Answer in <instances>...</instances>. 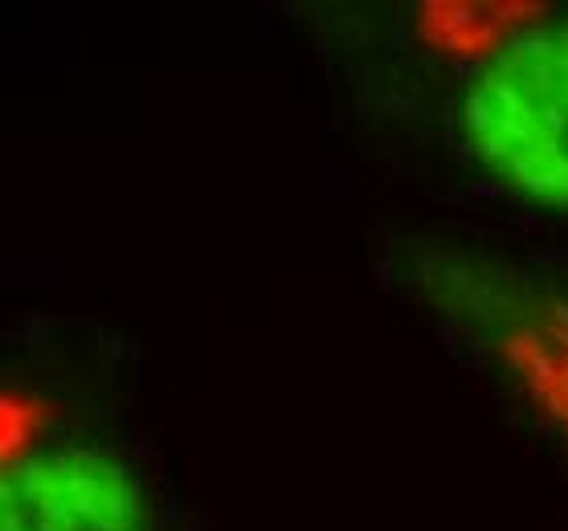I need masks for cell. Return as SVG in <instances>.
Listing matches in <instances>:
<instances>
[{"label":"cell","instance_id":"1","mask_svg":"<svg viewBox=\"0 0 568 531\" xmlns=\"http://www.w3.org/2000/svg\"><path fill=\"white\" fill-rule=\"evenodd\" d=\"M458 140L499 188L568 213V13L504 38L466 74Z\"/></svg>","mask_w":568,"mask_h":531},{"label":"cell","instance_id":"2","mask_svg":"<svg viewBox=\"0 0 568 531\" xmlns=\"http://www.w3.org/2000/svg\"><path fill=\"white\" fill-rule=\"evenodd\" d=\"M0 531H148V494L123 453L50 441L4 462Z\"/></svg>","mask_w":568,"mask_h":531}]
</instances>
